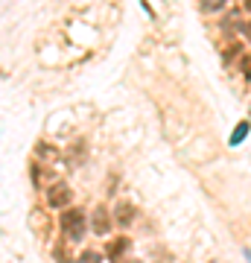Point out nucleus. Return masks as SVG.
Returning <instances> with one entry per match:
<instances>
[{
	"mask_svg": "<svg viewBox=\"0 0 251 263\" xmlns=\"http://www.w3.org/2000/svg\"><path fill=\"white\" fill-rule=\"evenodd\" d=\"M62 228H65V234L70 240H82L85 234V214L79 208H67L65 214H62Z\"/></svg>",
	"mask_w": 251,
	"mask_h": 263,
	"instance_id": "1",
	"label": "nucleus"
},
{
	"mask_svg": "<svg viewBox=\"0 0 251 263\" xmlns=\"http://www.w3.org/2000/svg\"><path fill=\"white\" fill-rule=\"evenodd\" d=\"M70 199H73V193H70V187H67L65 181H56V184H50V190H47V205L50 208H67Z\"/></svg>",
	"mask_w": 251,
	"mask_h": 263,
	"instance_id": "2",
	"label": "nucleus"
},
{
	"mask_svg": "<svg viewBox=\"0 0 251 263\" xmlns=\"http://www.w3.org/2000/svg\"><path fill=\"white\" fill-rule=\"evenodd\" d=\"M114 219H117V226H131L134 222V205L131 202H117V208H114Z\"/></svg>",
	"mask_w": 251,
	"mask_h": 263,
	"instance_id": "3",
	"label": "nucleus"
},
{
	"mask_svg": "<svg viewBox=\"0 0 251 263\" xmlns=\"http://www.w3.org/2000/svg\"><path fill=\"white\" fill-rule=\"evenodd\" d=\"M91 228L96 231V234H108V228H111V219H108V211H105V208H96V211H93Z\"/></svg>",
	"mask_w": 251,
	"mask_h": 263,
	"instance_id": "4",
	"label": "nucleus"
},
{
	"mask_svg": "<svg viewBox=\"0 0 251 263\" xmlns=\"http://www.w3.org/2000/svg\"><path fill=\"white\" fill-rule=\"evenodd\" d=\"M126 249H129V240H126V237L111 240V243H108V257H111V260H120V254H126Z\"/></svg>",
	"mask_w": 251,
	"mask_h": 263,
	"instance_id": "5",
	"label": "nucleus"
},
{
	"mask_svg": "<svg viewBox=\"0 0 251 263\" xmlns=\"http://www.w3.org/2000/svg\"><path fill=\"white\" fill-rule=\"evenodd\" d=\"M79 263H103V257H100L96 252H91V249H88V252L79 254Z\"/></svg>",
	"mask_w": 251,
	"mask_h": 263,
	"instance_id": "6",
	"label": "nucleus"
},
{
	"mask_svg": "<svg viewBox=\"0 0 251 263\" xmlns=\"http://www.w3.org/2000/svg\"><path fill=\"white\" fill-rule=\"evenodd\" d=\"M245 132H248V123H240V126H237V132L231 135V143H240L242 138H245Z\"/></svg>",
	"mask_w": 251,
	"mask_h": 263,
	"instance_id": "7",
	"label": "nucleus"
},
{
	"mask_svg": "<svg viewBox=\"0 0 251 263\" xmlns=\"http://www.w3.org/2000/svg\"><path fill=\"white\" fill-rule=\"evenodd\" d=\"M225 0H205V9H222Z\"/></svg>",
	"mask_w": 251,
	"mask_h": 263,
	"instance_id": "8",
	"label": "nucleus"
},
{
	"mask_svg": "<svg viewBox=\"0 0 251 263\" xmlns=\"http://www.w3.org/2000/svg\"><path fill=\"white\" fill-rule=\"evenodd\" d=\"M245 35H248V41H251V21H248V27H245Z\"/></svg>",
	"mask_w": 251,
	"mask_h": 263,
	"instance_id": "9",
	"label": "nucleus"
},
{
	"mask_svg": "<svg viewBox=\"0 0 251 263\" xmlns=\"http://www.w3.org/2000/svg\"><path fill=\"white\" fill-rule=\"evenodd\" d=\"M245 9H248V12H251V0H245Z\"/></svg>",
	"mask_w": 251,
	"mask_h": 263,
	"instance_id": "10",
	"label": "nucleus"
},
{
	"mask_svg": "<svg viewBox=\"0 0 251 263\" xmlns=\"http://www.w3.org/2000/svg\"><path fill=\"white\" fill-rule=\"evenodd\" d=\"M129 263H143V260H129Z\"/></svg>",
	"mask_w": 251,
	"mask_h": 263,
	"instance_id": "11",
	"label": "nucleus"
},
{
	"mask_svg": "<svg viewBox=\"0 0 251 263\" xmlns=\"http://www.w3.org/2000/svg\"><path fill=\"white\" fill-rule=\"evenodd\" d=\"M248 260H251V252H248Z\"/></svg>",
	"mask_w": 251,
	"mask_h": 263,
	"instance_id": "12",
	"label": "nucleus"
}]
</instances>
